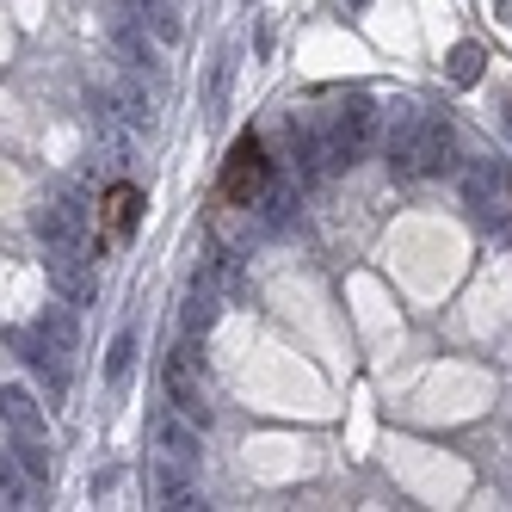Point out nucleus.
Returning a JSON list of instances; mask_svg holds the SVG:
<instances>
[{
  "mask_svg": "<svg viewBox=\"0 0 512 512\" xmlns=\"http://www.w3.org/2000/svg\"><path fill=\"white\" fill-rule=\"evenodd\" d=\"M118 118H124L130 130H155V105H149V93H142V87H124V93H118Z\"/></svg>",
  "mask_w": 512,
  "mask_h": 512,
  "instance_id": "a211bd4d",
  "label": "nucleus"
},
{
  "mask_svg": "<svg viewBox=\"0 0 512 512\" xmlns=\"http://www.w3.org/2000/svg\"><path fill=\"white\" fill-rule=\"evenodd\" d=\"M130 352H136V334L124 327V334L112 340V358H105V377H112V383H124V377H130Z\"/></svg>",
  "mask_w": 512,
  "mask_h": 512,
  "instance_id": "412c9836",
  "label": "nucleus"
},
{
  "mask_svg": "<svg viewBox=\"0 0 512 512\" xmlns=\"http://www.w3.org/2000/svg\"><path fill=\"white\" fill-rule=\"evenodd\" d=\"M7 340H13V352L31 364V377H38V383L50 389V408H56V401L68 395V364H75V358H68L62 346H50V340L38 334V327H31V334L19 327V334H7Z\"/></svg>",
  "mask_w": 512,
  "mask_h": 512,
  "instance_id": "0eeeda50",
  "label": "nucleus"
},
{
  "mask_svg": "<svg viewBox=\"0 0 512 512\" xmlns=\"http://www.w3.org/2000/svg\"><path fill=\"white\" fill-rule=\"evenodd\" d=\"M38 334H44V340H50V346H62V352H68V358H75V321H68V315H62V309H50V315H44V321H38Z\"/></svg>",
  "mask_w": 512,
  "mask_h": 512,
  "instance_id": "aec40b11",
  "label": "nucleus"
},
{
  "mask_svg": "<svg viewBox=\"0 0 512 512\" xmlns=\"http://www.w3.org/2000/svg\"><path fill=\"white\" fill-rule=\"evenodd\" d=\"M118 7H124L142 31H149L155 44H173V38H179V19L167 13V0H118Z\"/></svg>",
  "mask_w": 512,
  "mask_h": 512,
  "instance_id": "ddd939ff",
  "label": "nucleus"
},
{
  "mask_svg": "<svg viewBox=\"0 0 512 512\" xmlns=\"http://www.w3.org/2000/svg\"><path fill=\"white\" fill-rule=\"evenodd\" d=\"M31 229H38L44 247H93L87 229H81V198H56V204H44L38 216H31Z\"/></svg>",
  "mask_w": 512,
  "mask_h": 512,
  "instance_id": "1a4fd4ad",
  "label": "nucleus"
},
{
  "mask_svg": "<svg viewBox=\"0 0 512 512\" xmlns=\"http://www.w3.org/2000/svg\"><path fill=\"white\" fill-rule=\"evenodd\" d=\"M167 401H173V408L186 414V420H198V426L210 420V401H204V364H198V346H192V340L167 352Z\"/></svg>",
  "mask_w": 512,
  "mask_h": 512,
  "instance_id": "20e7f679",
  "label": "nucleus"
},
{
  "mask_svg": "<svg viewBox=\"0 0 512 512\" xmlns=\"http://www.w3.org/2000/svg\"><path fill=\"white\" fill-rule=\"evenodd\" d=\"M506 136H512V99H506Z\"/></svg>",
  "mask_w": 512,
  "mask_h": 512,
  "instance_id": "4be33fe9",
  "label": "nucleus"
},
{
  "mask_svg": "<svg viewBox=\"0 0 512 512\" xmlns=\"http://www.w3.org/2000/svg\"><path fill=\"white\" fill-rule=\"evenodd\" d=\"M105 31H112V50L124 56V68H155V38H149V31H142L124 7L105 13Z\"/></svg>",
  "mask_w": 512,
  "mask_h": 512,
  "instance_id": "9d476101",
  "label": "nucleus"
},
{
  "mask_svg": "<svg viewBox=\"0 0 512 512\" xmlns=\"http://www.w3.org/2000/svg\"><path fill=\"white\" fill-rule=\"evenodd\" d=\"M0 426L7 432H44V401L25 383H0Z\"/></svg>",
  "mask_w": 512,
  "mask_h": 512,
  "instance_id": "9b49d317",
  "label": "nucleus"
},
{
  "mask_svg": "<svg viewBox=\"0 0 512 512\" xmlns=\"http://www.w3.org/2000/svg\"><path fill=\"white\" fill-rule=\"evenodd\" d=\"M377 124H383V105H377V99H364V93H352L346 105H334V118L321 124V142H327V173L358 167L364 155H371Z\"/></svg>",
  "mask_w": 512,
  "mask_h": 512,
  "instance_id": "f03ea898",
  "label": "nucleus"
},
{
  "mask_svg": "<svg viewBox=\"0 0 512 512\" xmlns=\"http://www.w3.org/2000/svg\"><path fill=\"white\" fill-rule=\"evenodd\" d=\"M445 75H451L457 87H475V81H482V44H457L451 62H445Z\"/></svg>",
  "mask_w": 512,
  "mask_h": 512,
  "instance_id": "f3484780",
  "label": "nucleus"
},
{
  "mask_svg": "<svg viewBox=\"0 0 512 512\" xmlns=\"http://www.w3.org/2000/svg\"><path fill=\"white\" fill-rule=\"evenodd\" d=\"M13 457H19L31 475H50V469H56V457H50V445H44V432H13Z\"/></svg>",
  "mask_w": 512,
  "mask_h": 512,
  "instance_id": "dca6fc26",
  "label": "nucleus"
},
{
  "mask_svg": "<svg viewBox=\"0 0 512 512\" xmlns=\"http://www.w3.org/2000/svg\"><path fill=\"white\" fill-rule=\"evenodd\" d=\"M198 432H204V426H198V420H186V414L173 408V401L149 414V445H155L161 457L192 463V469H198V451H204V438H198Z\"/></svg>",
  "mask_w": 512,
  "mask_h": 512,
  "instance_id": "6e6552de",
  "label": "nucleus"
},
{
  "mask_svg": "<svg viewBox=\"0 0 512 512\" xmlns=\"http://www.w3.org/2000/svg\"><path fill=\"white\" fill-rule=\"evenodd\" d=\"M457 161V130L438 118V112H420V105L395 99V118H389V167L401 179H420V173H451Z\"/></svg>",
  "mask_w": 512,
  "mask_h": 512,
  "instance_id": "f257e3e1",
  "label": "nucleus"
},
{
  "mask_svg": "<svg viewBox=\"0 0 512 512\" xmlns=\"http://www.w3.org/2000/svg\"><path fill=\"white\" fill-rule=\"evenodd\" d=\"M216 315H223V297H216V284L198 272L192 290H186V303H179V321H186V334H210Z\"/></svg>",
  "mask_w": 512,
  "mask_h": 512,
  "instance_id": "f8f14e48",
  "label": "nucleus"
},
{
  "mask_svg": "<svg viewBox=\"0 0 512 512\" xmlns=\"http://www.w3.org/2000/svg\"><path fill=\"white\" fill-rule=\"evenodd\" d=\"M142 482H149V500L155 506H167V512H192V506H204V494H198V482H192V463H179V457H149L142 463Z\"/></svg>",
  "mask_w": 512,
  "mask_h": 512,
  "instance_id": "39448f33",
  "label": "nucleus"
},
{
  "mask_svg": "<svg viewBox=\"0 0 512 512\" xmlns=\"http://www.w3.org/2000/svg\"><path fill=\"white\" fill-rule=\"evenodd\" d=\"M105 204H112V229H118V235H130V229H136V210H142L136 186H112V192H105Z\"/></svg>",
  "mask_w": 512,
  "mask_h": 512,
  "instance_id": "6ab92c4d",
  "label": "nucleus"
},
{
  "mask_svg": "<svg viewBox=\"0 0 512 512\" xmlns=\"http://www.w3.org/2000/svg\"><path fill=\"white\" fill-rule=\"evenodd\" d=\"M494 192H500V167H494V161L463 167V198H469L475 216H488V210H494Z\"/></svg>",
  "mask_w": 512,
  "mask_h": 512,
  "instance_id": "4468645a",
  "label": "nucleus"
},
{
  "mask_svg": "<svg viewBox=\"0 0 512 512\" xmlns=\"http://www.w3.org/2000/svg\"><path fill=\"white\" fill-rule=\"evenodd\" d=\"M266 186H272V161H266V149L253 136H241L229 149V167H223V198L229 204H253Z\"/></svg>",
  "mask_w": 512,
  "mask_h": 512,
  "instance_id": "423d86ee",
  "label": "nucleus"
},
{
  "mask_svg": "<svg viewBox=\"0 0 512 512\" xmlns=\"http://www.w3.org/2000/svg\"><path fill=\"white\" fill-rule=\"evenodd\" d=\"M44 272H50L56 297L68 309H87L99 297V278H93V253L87 247H44Z\"/></svg>",
  "mask_w": 512,
  "mask_h": 512,
  "instance_id": "7ed1b4c3",
  "label": "nucleus"
},
{
  "mask_svg": "<svg viewBox=\"0 0 512 512\" xmlns=\"http://www.w3.org/2000/svg\"><path fill=\"white\" fill-rule=\"evenodd\" d=\"M0 494H7V506H31V469L13 451H0Z\"/></svg>",
  "mask_w": 512,
  "mask_h": 512,
  "instance_id": "2eb2a0df",
  "label": "nucleus"
}]
</instances>
